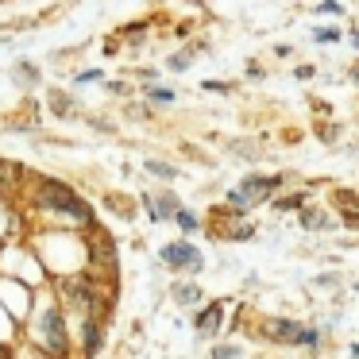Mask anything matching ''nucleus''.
I'll use <instances>...</instances> for the list:
<instances>
[{
  "mask_svg": "<svg viewBox=\"0 0 359 359\" xmlns=\"http://www.w3.org/2000/svg\"><path fill=\"white\" fill-rule=\"evenodd\" d=\"M271 189H278V178H248V186L236 189V194H228V201H232L236 209H248L251 201H263Z\"/></svg>",
  "mask_w": 359,
  "mask_h": 359,
  "instance_id": "nucleus-1",
  "label": "nucleus"
},
{
  "mask_svg": "<svg viewBox=\"0 0 359 359\" xmlns=\"http://www.w3.org/2000/svg\"><path fill=\"white\" fill-rule=\"evenodd\" d=\"M39 205L43 209H50V212H70L74 205H78V197L70 194V189H62V186H55V182H47V186L39 189Z\"/></svg>",
  "mask_w": 359,
  "mask_h": 359,
  "instance_id": "nucleus-2",
  "label": "nucleus"
},
{
  "mask_svg": "<svg viewBox=\"0 0 359 359\" xmlns=\"http://www.w3.org/2000/svg\"><path fill=\"white\" fill-rule=\"evenodd\" d=\"M163 259L170 266H189V271H201V255H197L194 243H166L163 248Z\"/></svg>",
  "mask_w": 359,
  "mask_h": 359,
  "instance_id": "nucleus-3",
  "label": "nucleus"
},
{
  "mask_svg": "<svg viewBox=\"0 0 359 359\" xmlns=\"http://www.w3.org/2000/svg\"><path fill=\"white\" fill-rule=\"evenodd\" d=\"M39 340L47 344L50 351H62V348H66V340H62V317H58L55 309L43 313V320H39Z\"/></svg>",
  "mask_w": 359,
  "mask_h": 359,
  "instance_id": "nucleus-4",
  "label": "nucleus"
},
{
  "mask_svg": "<svg viewBox=\"0 0 359 359\" xmlns=\"http://www.w3.org/2000/svg\"><path fill=\"white\" fill-rule=\"evenodd\" d=\"M271 336H274V340H286V344H317V332H313V328L290 325V320H274Z\"/></svg>",
  "mask_w": 359,
  "mask_h": 359,
  "instance_id": "nucleus-5",
  "label": "nucleus"
},
{
  "mask_svg": "<svg viewBox=\"0 0 359 359\" xmlns=\"http://www.w3.org/2000/svg\"><path fill=\"white\" fill-rule=\"evenodd\" d=\"M217 328H220V305H209V309L197 317V332H201V336H212Z\"/></svg>",
  "mask_w": 359,
  "mask_h": 359,
  "instance_id": "nucleus-6",
  "label": "nucleus"
},
{
  "mask_svg": "<svg viewBox=\"0 0 359 359\" xmlns=\"http://www.w3.org/2000/svg\"><path fill=\"white\" fill-rule=\"evenodd\" d=\"M174 297L186 302V305H194V302H201V290H197V286H174Z\"/></svg>",
  "mask_w": 359,
  "mask_h": 359,
  "instance_id": "nucleus-7",
  "label": "nucleus"
},
{
  "mask_svg": "<svg viewBox=\"0 0 359 359\" xmlns=\"http://www.w3.org/2000/svg\"><path fill=\"white\" fill-rule=\"evenodd\" d=\"M97 348H101V332H97V325H86V351L93 355Z\"/></svg>",
  "mask_w": 359,
  "mask_h": 359,
  "instance_id": "nucleus-8",
  "label": "nucleus"
},
{
  "mask_svg": "<svg viewBox=\"0 0 359 359\" xmlns=\"http://www.w3.org/2000/svg\"><path fill=\"white\" fill-rule=\"evenodd\" d=\"M147 170L158 174V178H178V170H174V166H166V163H147Z\"/></svg>",
  "mask_w": 359,
  "mask_h": 359,
  "instance_id": "nucleus-9",
  "label": "nucleus"
},
{
  "mask_svg": "<svg viewBox=\"0 0 359 359\" xmlns=\"http://www.w3.org/2000/svg\"><path fill=\"white\" fill-rule=\"evenodd\" d=\"M178 224L186 228V232H194V228H197V217H194V212H178Z\"/></svg>",
  "mask_w": 359,
  "mask_h": 359,
  "instance_id": "nucleus-10",
  "label": "nucleus"
},
{
  "mask_svg": "<svg viewBox=\"0 0 359 359\" xmlns=\"http://www.w3.org/2000/svg\"><path fill=\"white\" fill-rule=\"evenodd\" d=\"M236 355H240V348H217L212 351V359H236Z\"/></svg>",
  "mask_w": 359,
  "mask_h": 359,
  "instance_id": "nucleus-11",
  "label": "nucleus"
},
{
  "mask_svg": "<svg viewBox=\"0 0 359 359\" xmlns=\"http://www.w3.org/2000/svg\"><path fill=\"white\" fill-rule=\"evenodd\" d=\"M151 97L155 101H174V89H151Z\"/></svg>",
  "mask_w": 359,
  "mask_h": 359,
  "instance_id": "nucleus-12",
  "label": "nucleus"
},
{
  "mask_svg": "<svg viewBox=\"0 0 359 359\" xmlns=\"http://www.w3.org/2000/svg\"><path fill=\"white\" fill-rule=\"evenodd\" d=\"M189 66V55H178V58H170V70H186Z\"/></svg>",
  "mask_w": 359,
  "mask_h": 359,
  "instance_id": "nucleus-13",
  "label": "nucleus"
},
{
  "mask_svg": "<svg viewBox=\"0 0 359 359\" xmlns=\"http://www.w3.org/2000/svg\"><path fill=\"white\" fill-rule=\"evenodd\" d=\"M317 12H328V16H340V12H344V8H340V4H320V8H317Z\"/></svg>",
  "mask_w": 359,
  "mask_h": 359,
  "instance_id": "nucleus-14",
  "label": "nucleus"
},
{
  "mask_svg": "<svg viewBox=\"0 0 359 359\" xmlns=\"http://www.w3.org/2000/svg\"><path fill=\"white\" fill-rule=\"evenodd\" d=\"M205 89L209 93H228V86H220V81H205Z\"/></svg>",
  "mask_w": 359,
  "mask_h": 359,
  "instance_id": "nucleus-15",
  "label": "nucleus"
},
{
  "mask_svg": "<svg viewBox=\"0 0 359 359\" xmlns=\"http://www.w3.org/2000/svg\"><path fill=\"white\" fill-rule=\"evenodd\" d=\"M355 290H359V286H355Z\"/></svg>",
  "mask_w": 359,
  "mask_h": 359,
  "instance_id": "nucleus-16",
  "label": "nucleus"
}]
</instances>
